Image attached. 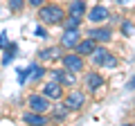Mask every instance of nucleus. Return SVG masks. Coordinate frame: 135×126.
I'll use <instances>...</instances> for the list:
<instances>
[{"label":"nucleus","instance_id":"f257e3e1","mask_svg":"<svg viewBox=\"0 0 135 126\" xmlns=\"http://www.w3.org/2000/svg\"><path fill=\"white\" fill-rule=\"evenodd\" d=\"M38 18L43 25H61L65 18V11L59 5H41L38 7Z\"/></svg>","mask_w":135,"mask_h":126},{"label":"nucleus","instance_id":"f03ea898","mask_svg":"<svg viewBox=\"0 0 135 126\" xmlns=\"http://www.w3.org/2000/svg\"><path fill=\"white\" fill-rule=\"evenodd\" d=\"M61 63H63V68L70 70V72H81L83 65H86V63H83V56L77 52V50H74V52L63 54V56H61Z\"/></svg>","mask_w":135,"mask_h":126},{"label":"nucleus","instance_id":"7ed1b4c3","mask_svg":"<svg viewBox=\"0 0 135 126\" xmlns=\"http://www.w3.org/2000/svg\"><path fill=\"white\" fill-rule=\"evenodd\" d=\"M50 101H52V99L45 97L43 92H41V95L34 92V95H29V97H27V106H29V110H34V113H47L50 106H52Z\"/></svg>","mask_w":135,"mask_h":126},{"label":"nucleus","instance_id":"20e7f679","mask_svg":"<svg viewBox=\"0 0 135 126\" xmlns=\"http://www.w3.org/2000/svg\"><path fill=\"white\" fill-rule=\"evenodd\" d=\"M86 104V95H83L81 90H70L65 97V106L70 108V110H79V108Z\"/></svg>","mask_w":135,"mask_h":126},{"label":"nucleus","instance_id":"39448f33","mask_svg":"<svg viewBox=\"0 0 135 126\" xmlns=\"http://www.w3.org/2000/svg\"><path fill=\"white\" fill-rule=\"evenodd\" d=\"M79 41H81V38H79L77 29H65V32L61 34V47L63 50H74Z\"/></svg>","mask_w":135,"mask_h":126},{"label":"nucleus","instance_id":"423d86ee","mask_svg":"<svg viewBox=\"0 0 135 126\" xmlns=\"http://www.w3.org/2000/svg\"><path fill=\"white\" fill-rule=\"evenodd\" d=\"M43 95H45V97H50V99H54V101L61 99L63 97V83L52 79L50 83H45V86H43Z\"/></svg>","mask_w":135,"mask_h":126},{"label":"nucleus","instance_id":"0eeeda50","mask_svg":"<svg viewBox=\"0 0 135 126\" xmlns=\"http://www.w3.org/2000/svg\"><path fill=\"white\" fill-rule=\"evenodd\" d=\"M108 16H110V11L104 5H97V7H92V9L88 11V20H90V23H104Z\"/></svg>","mask_w":135,"mask_h":126},{"label":"nucleus","instance_id":"6e6552de","mask_svg":"<svg viewBox=\"0 0 135 126\" xmlns=\"http://www.w3.org/2000/svg\"><path fill=\"white\" fill-rule=\"evenodd\" d=\"M95 47H97V41L88 36V38L79 41V43H77V47H74V50H77V52L81 54V56H90V54L95 52Z\"/></svg>","mask_w":135,"mask_h":126},{"label":"nucleus","instance_id":"1a4fd4ad","mask_svg":"<svg viewBox=\"0 0 135 126\" xmlns=\"http://www.w3.org/2000/svg\"><path fill=\"white\" fill-rule=\"evenodd\" d=\"M23 122H25V124H36V126L50 124V119L45 117V113H34V110H29L27 115H23Z\"/></svg>","mask_w":135,"mask_h":126},{"label":"nucleus","instance_id":"9d476101","mask_svg":"<svg viewBox=\"0 0 135 126\" xmlns=\"http://www.w3.org/2000/svg\"><path fill=\"white\" fill-rule=\"evenodd\" d=\"M88 36H90V38H95L97 43H108V41H110V29H108V27L90 29V32H88Z\"/></svg>","mask_w":135,"mask_h":126},{"label":"nucleus","instance_id":"9b49d317","mask_svg":"<svg viewBox=\"0 0 135 126\" xmlns=\"http://www.w3.org/2000/svg\"><path fill=\"white\" fill-rule=\"evenodd\" d=\"M86 86L90 88V90H97V88L104 86V77H101L99 72H88L86 74Z\"/></svg>","mask_w":135,"mask_h":126},{"label":"nucleus","instance_id":"f8f14e48","mask_svg":"<svg viewBox=\"0 0 135 126\" xmlns=\"http://www.w3.org/2000/svg\"><path fill=\"white\" fill-rule=\"evenodd\" d=\"M16 54H18V45H16V43H11V41H9V45L5 47V56H2V65H9V63H11V59H14Z\"/></svg>","mask_w":135,"mask_h":126},{"label":"nucleus","instance_id":"ddd939ff","mask_svg":"<svg viewBox=\"0 0 135 126\" xmlns=\"http://www.w3.org/2000/svg\"><path fill=\"white\" fill-rule=\"evenodd\" d=\"M108 56V52L104 47H95V52L90 54V61L95 63V65H104V59Z\"/></svg>","mask_w":135,"mask_h":126},{"label":"nucleus","instance_id":"4468645a","mask_svg":"<svg viewBox=\"0 0 135 126\" xmlns=\"http://www.w3.org/2000/svg\"><path fill=\"white\" fill-rule=\"evenodd\" d=\"M43 61H50V59H61L63 54H61V50L59 47H47V50H41V54H38Z\"/></svg>","mask_w":135,"mask_h":126},{"label":"nucleus","instance_id":"2eb2a0df","mask_svg":"<svg viewBox=\"0 0 135 126\" xmlns=\"http://www.w3.org/2000/svg\"><path fill=\"white\" fill-rule=\"evenodd\" d=\"M61 25L65 29H79V25H81V16H72V14H70L68 18H63Z\"/></svg>","mask_w":135,"mask_h":126},{"label":"nucleus","instance_id":"dca6fc26","mask_svg":"<svg viewBox=\"0 0 135 126\" xmlns=\"http://www.w3.org/2000/svg\"><path fill=\"white\" fill-rule=\"evenodd\" d=\"M43 74H45V70L41 68L38 63H32V65H29V79H32V81H38V79H43Z\"/></svg>","mask_w":135,"mask_h":126},{"label":"nucleus","instance_id":"f3484780","mask_svg":"<svg viewBox=\"0 0 135 126\" xmlns=\"http://www.w3.org/2000/svg\"><path fill=\"white\" fill-rule=\"evenodd\" d=\"M70 14H72V16H83V14H86V5H83V0H74L72 5H70Z\"/></svg>","mask_w":135,"mask_h":126},{"label":"nucleus","instance_id":"a211bd4d","mask_svg":"<svg viewBox=\"0 0 135 126\" xmlns=\"http://www.w3.org/2000/svg\"><path fill=\"white\" fill-rule=\"evenodd\" d=\"M122 32H124V36H133L135 34V25L131 23V20H124V23H122Z\"/></svg>","mask_w":135,"mask_h":126},{"label":"nucleus","instance_id":"6ab92c4d","mask_svg":"<svg viewBox=\"0 0 135 126\" xmlns=\"http://www.w3.org/2000/svg\"><path fill=\"white\" fill-rule=\"evenodd\" d=\"M68 110H70L68 106H61V104H56V106H54V117H56V119H63V117L68 115Z\"/></svg>","mask_w":135,"mask_h":126},{"label":"nucleus","instance_id":"aec40b11","mask_svg":"<svg viewBox=\"0 0 135 126\" xmlns=\"http://www.w3.org/2000/svg\"><path fill=\"white\" fill-rule=\"evenodd\" d=\"M25 2H27V0H9V11H14V14H16V11H20Z\"/></svg>","mask_w":135,"mask_h":126},{"label":"nucleus","instance_id":"412c9836","mask_svg":"<svg viewBox=\"0 0 135 126\" xmlns=\"http://www.w3.org/2000/svg\"><path fill=\"white\" fill-rule=\"evenodd\" d=\"M117 65V59L113 56V54H108L106 59H104V68H115Z\"/></svg>","mask_w":135,"mask_h":126},{"label":"nucleus","instance_id":"4be33fe9","mask_svg":"<svg viewBox=\"0 0 135 126\" xmlns=\"http://www.w3.org/2000/svg\"><path fill=\"white\" fill-rule=\"evenodd\" d=\"M7 45H9V36H7V32H0V50H5Z\"/></svg>","mask_w":135,"mask_h":126},{"label":"nucleus","instance_id":"5701e85b","mask_svg":"<svg viewBox=\"0 0 135 126\" xmlns=\"http://www.w3.org/2000/svg\"><path fill=\"white\" fill-rule=\"evenodd\" d=\"M27 77H29V68L18 70V83H25V81H27Z\"/></svg>","mask_w":135,"mask_h":126},{"label":"nucleus","instance_id":"b1692460","mask_svg":"<svg viewBox=\"0 0 135 126\" xmlns=\"http://www.w3.org/2000/svg\"><path fill=\"white\" fill-rule=\"evenodd\" d=\"M34 36H38V38H45V36H47L45 27H36V29H34Z\"/></svg>","mask_w":135,"mask_h":126},{"label":"nucleus","instance_id":"393cba45","mask_svg":"<svg viewBox=\"0 0 135 126\" xmlns=\"http://www.w3.org/2000/svg\"><path fill=\"white\" fill-rule=\"evenodd\" d=\"M32 7H41V5H45V0H27Z\"/></svg>","mask_w":135,"mask_h":126},{"label":"nucleus","instance_id":"a878e982","mask_svg":"<svg viewBox=\"0 0 135 126\" xmlns=\"http://www.w3.org/2000/svg\"><path fill=\"white\" fill-rule=\"evenodd\" d=\"M126 88H128V90H135V77L128 81V86H126Z\"/></svg>","mask_w":135,"mask_h":126},{"label":"nucleus","instance_id":"bb28decb","mask_svg":"<svg viewBox=\"0 0 135 126\" xmlns=\"http://www.w3.org/2000/svg\"><path fill=\"white\" fill-rule=\"evenodd\" d=\"M117 2H119V5H128L131 0H117Z\"/></svg>","mask_w":135,"mask_h":126}]
</instances>
